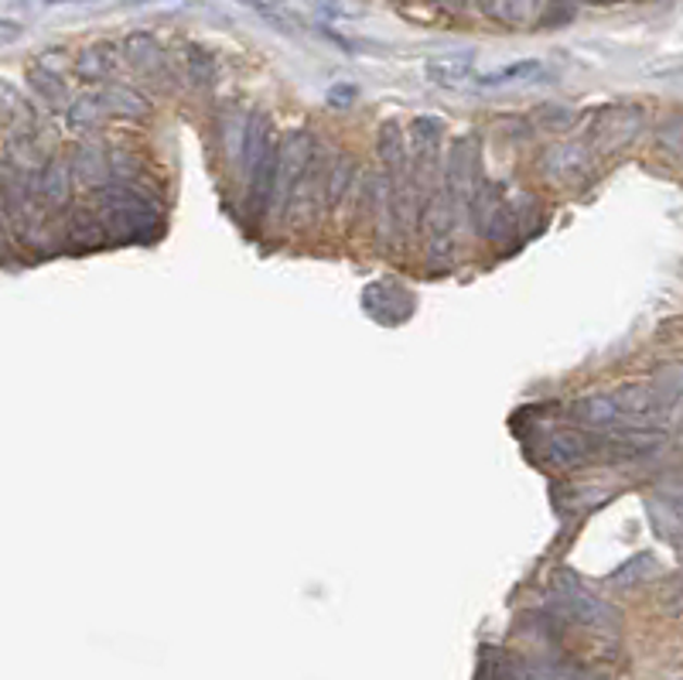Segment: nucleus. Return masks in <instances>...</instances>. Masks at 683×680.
Listing matches in <instances>:
<instances>
[{
	"label": "nucleus",
	"instance_id": "6e6552de",
	"mask_svg": "<svg viewBox=\"0 0 683 680\" xmlns=\"http://www.w3.org/2000/svg\"><path fill=\"white\" fill-rule=\"evenodd\" d=\"M472 172H476V144L472 140H458L444 164V196L455 202L458 213L468 205V178H472Z\"/></svg>",
	"mask_w": 683,
	"mask_h": 680
},
{
	"label": "nucleus",
	"instance_id": "a878e982",
	"mask_svg": "<svg viewBox=\"0 0 683 680\" xmlns=\"http://www.w3.org/2000/svg\"><path fill=\"white\" fill-rule=\"evenodd\" d=\"M536 116H540V121H544L551 130H571L574 121H578L574 110H568V106H544Z\"/></svg>",
	"mask_w": 683,
	"mask_h": 680
},
{
	"label": "nucleus",
	"instance_id": "20e7f679",
	"mask_svg": "<svg viewBox=\"0 0 683 680\" xmlns=\"http://www.w3.org/2000/svg\"><path fill=\"white\" fill-rule=\"evenodd\" d=\"M468 216H472V226L479 237L489 243L509 247L516 232H520L516 229L513 213H509V202L503 199L499 185H492V181H482L472 192V199H468Z\"/></svg>",
	"mask_w": 683,
	"mask_h": 680
},
{
	"label": "nucleus",
	"instance_id": "393cba45",
	"mask_svg": "<svg viewBox=\"0 0 683 680\" xmlns=\"http://www.w3.org/2000/svg\"><path fill=\"white\" fill-rule=\"evenodd\" d=\"M216 73H219L216 59H212L205 49H199V45H192V49H188V76H192V83L205 89L216 83Z\"/></svg>",
	"mask_w": 683,
	"mask_h": 680
},
{
	"label": "nucleus",
	"instance_id": "9d476101",
	"mask_svg": "<svg viewBox=\"0 0 683 680\" xmlns=\"http://www.w3.org/2000/svg\"><path fill=\"white\" fill-rule=\"evenodd\" d=\"M35 196L41 205L49 209H62L73 199V175H68V164L59 158H49L35 175Z\"/></svg>",
	"mask_w": 683,
	"mask_h": 680
},
{
	"label": "nucleus",
	"instance_id": "a211bd4d",
	"mask_svg": "<svg viewBox=\"0 0 683 680\" xmlns=\"http://www.w3.org/2000/svg\"><path fill=\"white\" fill-rule=\"evenodd\" d=\"M536 79H544V62L540 59H527V62H513L506 68H496V73H489V76H479V86H527V83H536Z\"/></svg>",
	"mask_w": 683,
	"mask_h": 680
},
{
	"label": "nucleus",
	"instance_id": "bb28decb",
	"mask_svg": "<svg viewBox=\"0 0 683 680\" xmlns=\"http://www.w3.org/2000/svg\"><path fill=\"white\" fill-rule=\"evenodd\" d=\"M643 568H653V557L649 554H640L635 561H629L625 568H619L616 575H611V581H640V578H649V575H643Z\"/></svg>",
	"mask_w": 683,
	"mask_h": 680
},
{
	"label": "nucleus",
	"instance_id": "aec40b11",
	"mask_svg": "<svg viewBox=\"0 0 683 680\" xmlns=\"http://www.w3.org/2000/svg\"><path fill=\"white\" fill-rule=\"evenodd\" d=\"M68 127L73 130H97L103 124V100H100V92H86V97L79 100H68Z\"/></svg>",
	"mask_w": 683,
	"mask_h": 680
},
{
	"label": "nucleus",
	"instance_id": "2eb2a0df",
	"mask_svg": "<svg viewBox=\"0 0 683 680\" xmlns=\"http://www.w3.org/2000/svg\"><path fill=\"white\" fill-rule=\"evenodd\" d=\"M65 237L76 250H100L106 243V229L97 213H86V209H73L65 223Z\"/></svg>",
	"mask_w": 683,
	"mask_h": 680
},
{
	"label": "nucleus",
	"instance_id": "c85d7f7f",
	"mask_svg": "<svg viewBox=\"0 0 683 680\" xmlns=\"http://www.w3.org/2000/svg\"><path fill=\"white\" fill-rule=\"evenodd\" d=\"M243 4H250L253 11H261L267 21H270V25H280V28H288V21H284V14H280L274 4H270V0H243Z\"/></svg>",
	"mask_w": 683,
	"mask_h": 680
},
{
	"label": "nucleus",
	"instance_id": "b1692460",
	"mask_svg": "<svg viewBox=\"0 0 683 680\" xmlns=\"http://www.w3.org/2000/svg\"><path fill=\"white\" fill-rule=\"evenodd\" d=\"M246 116L243 110L232 106L223 121V151L232 164H240V151H243V134H246Z\"/></svg>",
	"mask_w": 683,
	"mask_h": 680
},
{
	"label": "nucleus",
	"instance_id": "f257e3e1",
	"mask_svg": "<svg viewBox=\"0 0 683 680\" xmlns=\"http://www.w3.org/2000/svg\"><path fill=\"white\" fill-rule=\"evenodd\" d=\"M97 216L110 237L121 240H151L161 229L157 202L130 181H106L97 189Z\"/></svg>",
	"mask_w": 683,
	"mask_h": 680
},
{
	"label": "nucleus",
	"instance_id": "2f4dec72",
	"mask_svg": "<svg viewBox=\"0 0 683 680\" xmlns=\"http://www.w3.org/2000/svg\"><path fill=\"white\" fill-rule=\"evenodd\" d=\"M52 4H62V0H52Z\"/></svg>",
	"mask_w": 683,
	"mask_h": 680
},
{
	"label": "nucleus",
	"instance_id": "5701e85b",
	"mask_svg": "<svg viewBox=\"0 0 683 680\" xmlns=\"http://www.w3.org/2000/svg\"><path fill=\"white\" fill-rule=\"evenodd\" d=\"M444 137V121L441 116H417L410 127V140H414V158H434V151L441 148Z\"/></svg>",
	"mask_w": 683,
	"mask_h": 680
},
{
	"label": "nucleus",
	"instance_id": "f03ea898",
	"mask_svg": "<svg viewBox=\"0 0 683 680\" xmlns=\"http://www.w3.org/2000/svg\"><path fill=\"white\" fill-rule=\"evenodd\" d=\"M551 602L560 616H568L571 622L578 626H587V629H619V613L616 605H608L605 599H598L587 584L571 575V571H557L551 578Z\"/></svg>",
	"mask_w": 683,
	"mask_h": 680
},
{
	"label": "nucleus",
	"instance_id": "473e14b6",
	"mask_svg": "<svg viewBox=\"0 0 683 680\" xmlns=\"http://www.w3.org/2000/svg\"><path fill=\"white\" fill-rule=\"evenodd\" d=\"M0 232H4V229H0Z\"/></svg>",
	"mask_w": 683,
	"mask_h": 680
},
{
	"label": "nucleus",
	"instance_id": "ddd939ff",
	"mask_svg": "<svg viewBox=\"0 0 683 680\" xmlns=\"http://www.w3.org/2000/svg\"><path fill=\"white\" fill-rule=\"evenodd\" d=\"M574 417L581 420V425H592V428H602V431H619L622 428V414H619L616 401H611V393L581 396V401L574 404Z\"/></svg>",
	"mask_w": 683,
	"mask_h": 680
},
{
	"label": "nucleus",
	"instance_id": "39448f33",
	"mask_svg": "<svg viewBox=\"0 0 683 680\" xmlns=\"http://www.w3.org/2000/svg\"><path fill=\"white\" fill-rule=\"evenodd\" d=\"M646 127V110L635 103H611L598 113V121L592 127V144L598 151H619L632 144L635 137Z\"/></svg>",
	"mask_w": 683,
	"mask_h": 680
},
{
	"label": "nucleus",
	"instance_id": "4468645a",
	"mask_svg": "<svg viewBox=\"0 0 683 680\" xmlns=\"http://www.w3.org/2000/svg\"><path fill=\"white\" fill-rule=\"evenodd\" d=\"M100 100H103L106 116H121V121H140V116H148L151 110V103L140 97L134 86H124V83L106 86V92H100Z\"/></svg>",
	"mask_w": 683,
	"mask_h": 680
},
{
	"label": "nucleus",
	"instance_id": "7ed1b4c3",
	"mask_svg": "<svg viewBox=\"0 0 683 680\" xmlns=\"http://www.w3.org/2000/svg\"><path fill=\"white\" fill-rule=\"evenodd\" d=\"M315 148V137L308 130H288L284 140L277 144V168H274V189H270V209L267 213L274 216H284L288 213V202H291V192L294 185L304 172V164H308V154Z\"/></svg>",
	"mask_w": 683,
	"mask_h": 680
},
{
	"label": "nucleus",
	"instance_id": "c756f323",
	"mask_svg": "<svg viewBox=\"0 0 683 680\" xmlns=\"http://www.w3.org/2000/svg\"><path fill=\"white\" fill-rule=\"evenodd\" d=\"M21 35H25V28L17 25V21H8V17H0V45H8V41H17Z\"/></svg>",
	"mask_w": 683,
	"mask_h": 680
},
{
	"label": "nucleus",
	"instance_id": "412c9836",
	"mask_svg": "<svg viewBox=\"0 0 683 680\" xmlns=\"http://www.w3.org/2000/svg\"><path fill=\"white\" fill-rule=\"evenodd\" d=\"M376 144H380V158L387 164V172L404 168V161H407V134H404V127H400L396 121H387L380 127V140H376Z\"/></svg>",
	"mask_w": 683,
	"mask_h": 680
},
{
	"label": "nucleus",
	"instance_id": "f3484780",
	"mask_svg": "<svg viewBox=\"0 0 683 680\" xmlns=\"http://www.w3.org/2000/svg\"><path fill=\"white\" fill-rule=\"evenodd\" d=\"M124 55L134 68H140V73H161L164 68V49L161 41L148 32H134L127 35L124 41Z\"/></svg>",
	"mask_w": 683,
	"mask_h": 680
},
{
	"label": "nucleus",
	"instance_id": "dca6fc26",
	"mask_svg": "<svg viewBox=\"0 0 683 680\" xmlns=\"http://www.w3.org/2000/svg\"><path fill=\"white\" fill-rule=\"evenodd\" d=\"M28 86L38 100H45L49 106H68V86L59 76V68H52L49 62H35L28 65Z\"/></svg>",
	"mask_w": 683,
	"mask_h": 680
},
{
	"label": "nucleus",
	"instance_id": "4be33fe9",
	"mask_svg": "<svg viewBox=\"0 0 683 680\" xmlns=\"http://www.w3.org/2000/svg\"><path fill=\"white\" fill-rule=\"evenodd\" d=\"M428 79L444 89H458L465 83H472V62L468 59H434V62H428Z\"/></svg>",
	"mask_w": 683,
	"mask_h": 680
},
{
	"label": "nucleus",
	"instance_id": "6ab92c4d",
	"mask_svg": "<svg viewBox=\"0 0 683 680\" xmlns=\"http://www.w3.org/2000/svg\"><path fill=\"white\" fill-rule=\"evenodd\" d=\"M352 178H356V164L349 158H339L336 164H328V178H325V196H321V209L325 213H336L342 205L345 192L352 189Z\"/></svg>",
	"mask_w": 683,
	"mask_h": 680
},
{
	"label": "nucleus",
	"instance_id": "0eeeda50",
	"mask_svg": "<svg viewBox=\"0 0 683 680\" xmlns=\"http://www.w3.org/2000/svg\"><path fill=\"white\" fill-rule=\"evenodd\" d=\"M595 158L587 151V144H578V140H564V144H554L540 154V172H544L554 185H578L592 175Z\"/></svg>",
	"mask_w": 683,
	"mask_h": 680
},
{
	"label": "nucleus",
	"instance_id": "7c9ffc66",
	"mask_svg": "<svg viewBox=\"0 0 683 680\" xmlns=\"http://www.w3.org/2000/svg\"><path fill=\"white\" fill-rule=\"evenodd\" d=\"M352 97H356V86H336L332 92H328V103H336V106H349Z\"/></svg>",
	"mask_w": 683,
	"mask_h": 680
},
{
	"label": "nucleus",
	"instance_id": "f8f14e48",
	"mask_svg": "<svg viewBox=\"0 0 683 680\" xmlns=\"http://www.w3.org/2000/svg\"><path fill=\"white\" fill-rule=\"evenodd\" d=\"M116 65H121V49H116L113 41H97V45H86L76 59V73L86 83H100L110 79L116 73Z\"/></svg>",
	"mask_w": 683,
	"mask_h": 680
},
{
	"label": "nucleus",
	"instance_id": "cd10ccee",
	"mask_svg": "<svg viewBox=\"0 0 683 680\" xmlns=\"http://www.w3.org/2000/svg\"><path fill=\"white\" fill-rule=\"evenodd\" d=\"M659 148H663V151H670L673 158L680 154V121H676V116H673L670 124H663V127H659Z\"/></svg>",
	"mask_w": 683,
	"mask_h": 680
},
{
	"label": "nucleus",
	"instance_id": "9b49d317",
	"mask_svg": "<svg viewBox=\"0 0 683 680\" xmlns=\"http://www.w3.org/2000/svg\"><path fill=\"white\" fill-rule=\"evenodd\" d=\"M68 175L97 192L110 181V154L100 144H86L83 140V144L73 148V158H68Z\"/></svg>",
	"mask_w": 683,
	"mask_h": 680
},
{
	"label": "nucleus",
	"instance_id": "1a4fd4ad",
	"mask_svg": "<svg viewBox=\"0 0 683 680\" xmlns=\"http://www.w3.org/2000/svg\"><path fill=\"white\" fill-rule=\"evenodd\" d=\"M547 458L564 468L595 458V435L581 428H560L547 438Z\"/></svg>",
	"mask_w": 683,
	"mask_h": 680
},
{
	"label": "nucleus",
	"instance_id": "423d86ee",
	"mask_svg": "<svg viewBox=\"0 0 683 680\" xmlns=\"http://www.w3.org/2000/svg\"><path fill=\"white\" fill-rule=\"evenodd\" d=\"M328 164H332V161H328V151H325L321 144H315L312 154H308V164H304V172H301V178H298V185H294V192H291V202H288V209H291V223H294V226H308L312 216L321 209Z\"/></svg>",
	"mask_w": 683,
	"mask_h": 680
}]
</instances>
